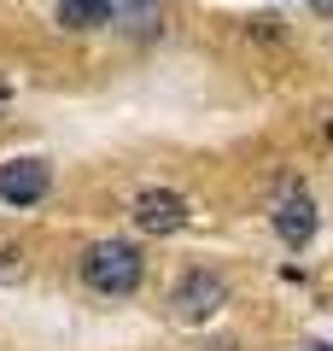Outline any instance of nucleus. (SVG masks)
<instances>
[{
  "mask_svg": "<svg viewBox=\"0 0 333 351\" xmlns=\"http://www.w3.org/2000/svg\"><path fill=\"white\" fill-rule=\"evenodd\" d=\"M316 12H328V18H333V0H316Z\"/></svg>",
  "mask_w": 333,
  "mask_h": 351,
  "instance_id": "1a4fd4ad",
  "label": "nucleus"
},
{
  "mask_svg": "<svg viewBox=\"0 0 333 351\" xmlns=\"http://www.w3.org/2000/svg\"><path fill=\"white\" fill-rule=\"evenodd\" d=\"M6 106H12V76L0 71V112H6Z\"/></svg>",
  "mask_w": 333,
  "mask_h": 351,
  "instance_id": "6e6552de",
  "label": "nucleus"
},
{
  "mask_svg": "<svg viewBox=\"0 0 333 351\" xmlns=\"http://www.w3.org/2000/svg\"><path fill=\"white\" fill-rule=\"evenodd\" d=\"M275 234L286 246H304L316 234V199L304 188H281V199H275Z\"/></svg>",
  "mask_w": 333,
  "mask_h": 351,
  "instance_id": "39448f33",
  "label": "nucleus"
},
{
  "mask_svg": "<svg viewBox=\"0 0 333 351\" xmlns=\"http://www.w3.org/2000/svg\"><path fill=\"white\" fill-rule=\"evenodd\" d=\"M135 223L147 234H175V228H187V199L175 188H147L135 199Z\"/></svg>",
  "mask_w": 333,
  "mask_h": 351,
  "instance_id": "20e7f679",
  "label": "nucleus"
},
{
  "mask_svg": "<svg viewBox=\"0 0 333 351\" xmlns=\"http://www.w3.org/2000/svg\"><path fill=\"white\" fill-rule=\"evenodd\" d=\"M304 351H333V346H304Z\"/></svg>",
  "mask_w": 333,
  "mask_h": 351,
  "instance_id": "9d476101",
  "label": "nucleus"
},
{
  "mask_svg": "<svg viewBox=\"0 0 333 351\" xmlns=\"http://www.w3.org/2000/svg\"><path fill=\"white\" fill-rule=\"evenodd\" d=\"M47 188H53L47 158H6L0 164V199L6 205H36Z\"/></svg>",
  "mask_w": 333,
  "mask_h": 351,
  "instance_id": "7ed1b4c3",
  "label": "nucleus"
},
{
  "mask_svg": "<svg viewBox=\"0 0 333 351\" xmlns=\"http://www.w3.org/2000/svg\"><path fill=\"white\" fill-rule=\"evenodd\" d=\"M222 304H228V281H222L217 269H187V276L175 281V316H182V322H205Z\"/></svg>",
  "mask_w": 333,
  "mask_h": 351,
  "instance_id": "f03ea898",
  "label": "nucleus"
},
{
  "mask_svg": "<svg viewBox=\"0 0 333 351\" xmlns=\"http://www.w3.org/2000/svg\"><path fill=\"white\" fill-rule=\"evenodd\" d=\"M59 24L64 29H99V0H59Z\"/></svg>",
  "mask_w": 333,
  "mask_h": 351,
  "instance_id": "0eeeda50",
  "label": "nucleus"
},
{
  "mask_svg": "<svg viewBox=\"0 0 333 351\" xmlns=\"http://www.w3.org/2000/svg\"><path fill=\"white\" fill-rule=\"evenodd\" d=\"M140 276H147V258H140L135 240H94L82 252V281L106 299H129L140 287Z\"/></svg>",
  "mask_w": 333,
  "mask_h": 351,
  "instance_id": "f257e3e1",
  "label": "nucleus"
},
{
  "mask_svg": "<svg viewBox=\"0 0 333 351\" xmlns=\"http://www.w3.org/2000/svg\"><path fill=\"white\" fill-rule=\"evenodd\" d=\"M99 18L106 24H152L158 0H99Z\"/></svg>",
  "mask_w": 333,
  "mask_h": 351,
  "instance_id": "423d86ee",
  "label": "nucleus"
},
{
  "mask_svg": "<svg viewBox=\"0 0 333 351\" xmlns=\"http://www.w3.org/2000/svg\"><path fill=\"white\" fill-rule=\"evenodd\" d=\"M328 141H333V123H328Z\"/></svg>",
  "mask_w": 333,
  "mask_h": 351,
  "instance_id": "9b49d317",
  "label": "nucleus"
}]
</instances>
